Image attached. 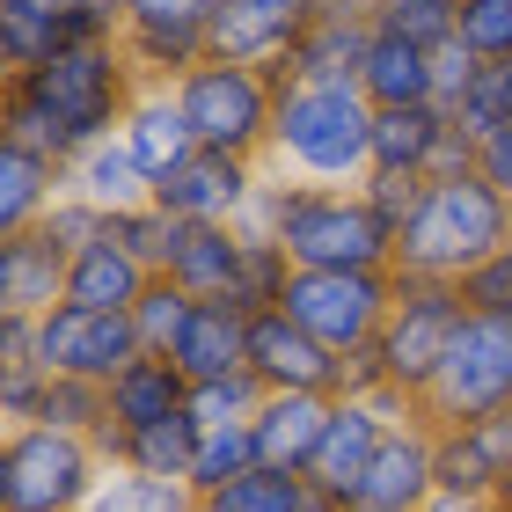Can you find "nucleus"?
<instances>
[{
  "instance_id": "f257e3e1",
  "label": "nucleus",
  "mask_w": 512,
  "mask_h": 512,
  "mask_svg": "<svg viewBox=\"0 0 512 512\" xmlns=\"http://www.w3.org/2000/svg\"><path fill=\"white\" fill-rule=\"evenodd\" d=\"M139 96H147V74L132 66L118 37H74L30 74H8L0 139H22V147H37L52 161H74L81 147L125 132Z\"/></svg>"
},
{
  "instance_id": "f03ea898",
  "label": "nucleus",
  "mask_w": 512,
  "mask_h": 512,
  "mask_svg": "<svg viewBox=\"0 0 512 512\" xmlns=\"http://www.w3.org/2000/svg\"><path fill=\"white\" fill-rule=\"evenodd\" d=\"M286 169L293 183H330L359 191L374 176V103L359 81H278V118L264 169Z\"/></svg>"
},
{
  "instance_id": "7ed1b4c3",
  "label": "nucleus",
  "mask_w": 512,
  "mask_h": 512,
  "mask_svg": "<svg viewBox=\"0 0 512 512\" xmlns=\"http://www.w3.org/2000/svg\"><path fill=\"white\" fill-rule=\"evenodd\" d=\"M512 242V198L491 191L476 169L469 176H432L417 213L395 235V271L403 278H447L461 286L483 256H498Z\"/></svg>"
},
{
  "instance_id": "20e7f679",
  "label": "nucleus",
  "mask_w": 512,
  "mask_h": 512,
  "mask_svg": "<svg viewBox=\"0 0 512 512\" xmlns=\"http://www.w3.org/2000/svg\"><path fill=\"white\" fill-rule=\"evenodd\" d=\"M271 242L293 271H395V235L366 191L271 176Z\"/></svg>"
},
{
  "instance_id": "39448f33",
  "label": "nucleus",
  "mask_w": 512,
  "mask_h": 512,
  "mask_svg": "<svg viewBox=\"0 0 512 512\" xmlns=\"http://www.w3.org/2000/svg\"><path fill=\"white\" fill-rule=\"evenodd\" d=\"M176 88L191 139L205 154H235V161H264L271 154V118H278V74L264 66H235V59H198Z\"/></svg>"
},
{
  "instance_id": "423d86ee",
  "label": "nucleus",
  "mask_w": 512,
  "mask_h": 512,
  "mask_svg": "<svg viewBox=\"0 0 512 512\" xmlns=\"http://www.w3.org/2000/svg\"><path fill=\"white\" fill-rule=\"evenodd\" d=\"M461 322H469L461 286H447V278H403V271H395V308H388L381 337H374V359H381V374H388V388L403 395V403L425 410V395H432L439 366H447V352H454Z\"/></svg>"
},
{
  "instance_id": "0eeeda50",
  "label": "nucleus",
  "mask_w": 512,
  "mask_h": 512,
  "mask_svg": "<svg viewBox=\"0 0 512 512\" xmlns=\"http://www.w3.org/2000/svg\"><path fill=\"white\" fill-rule=\"evenodd\" d=\"M103 476L110 461L81 432L22 425L0 439V512H88Z\"/></svg>"
},
{
  "instance_id": "6e6552de",
  "label": "nucleus",
  "mask_w": 512,
  "mask_h": 512,
  "mask_svg": "<svg viewBox=\"0 0 512 512\" xmlns=\"http://www.w3.org/2000/svg\"><path fill=\"white\" fill-rule=\"evenodd\" d=\"M505 410H512V322L469 315L425 395V417L432 425H491Z\"/></svg>"
},
{
  "instance_id": "1a4fd4ad",
  "label": "nucleus",
  "mask_w": 512,
  "mask_h": 512,
  "mask_svg": "<svg viewBox=\"0 0 512 512\" xmlns=\"http://www.w3.org/2000/svg\"><path fill=\"white\" fill-rule=\"evenodd\" d=\"M308 337H322L337 359L366 352L395 308V271H293L286 300H278Z\"/></svg>"
},
{
  "instance_id": "9d476101",
  "label": "nucleus",
  "mask_w": 512,
  "mask_h": 512,
  "mask_svg": "<svg viewBox=\"0 0 512 512\" xmlns=\"http://www.w3.org/2000/svg\"><path fill=\"white\" fill-rule=\"evenodd\" d=\"M125 8V52L154 88L183 81L198 59H213V15L227 0H118Z\"/></svg>"
},
{
  "instance_id": "9b49d317",
  "label": "nucleus",
  "mask_w": 512,
  "mask_h": 512,
  "mask_svg": "<svg viewBox=\"0 0 512 512\" xmlns=\"http://www.w3.org/2000/svg\"><path fill=\"white\" fill-rule=\"evenodd\" d=\"M132 359H147L132 315H96V308H52L37 315V366L59 381H96L110 388Z\"/></svg>"
},
{
  "instance_id": "f8f14e48",
  "label": "nucleus",
  "mask_w": 512,
  "mask_h": 512,
  "mask_svg": "<svg viewBox=\"0 0 512 512\" xmlns=\"http://www.w3.org/2000/svg\"><path fill=\"white\" fill-rule=\"evenodd\" d=\"M403 417H417V403H403V395H374V403L337 395L330 432H322V447H315V461H308V483H315L330 505H359V483H366V469H374L381 439L403 425Z\"/></svg>"
},
{
  "instance_id": "ddd939ff",
  "label": "nucleus",
  "mask_w": 512,
  "mask_h": 512,
  "mask_svg": "<svg viewBox=\"0 0 512 512\" xmlns=\"http://www.w3.org/2000/svg\"><path fill=\"white\" fill-rule=\"evenodd\" d=\"M271 183L264 161H235V154H191L169 183H154V205L191 227H242V213L256 205V191Z\"/></svg>"
},
{
  "instance_id": "4468645a",
  "label": "nucleus",
  "mask_w": 512,
  "mask_h": 512,
  "mask_svg": "<svg viewBox=\"0 0 512 512\" xmlns=\"http://www.w3.org/2000/svg\"><path fill=\"white\" fill-rule=\"evenodd\" d=\"M249 374L264 395H337L344 388V359L322 337H308L286 308L249 322Z\"/></svg>"
},
{
  "instance_id": "2eb2a0df",
  "label": "nucleus",
  "mask_w": 512,
  "mask_h": 512,
  "mask_svg": "<svg viewBox=\"0 0 512 512\" xmlns=\"http://www.w3.org/2000/svg\"><path fill=\"white\" fill-rule=\"evenodd\" d=\"M315 22H322V0H227L213 15V59L286 74V59L300 52V37Z\"/></svg>"
},
{
  "instance_id": "dca6fc26",
  "label": "nucleus",
  "mask_w": 512,
  "mask_h": 512,
  "mask_svg": "<svg viewBox=\"0 0 512 512\" xmlns=\"http://www.w3.org/2000/svg\"><path fill=\"white\" fill-rule=\"evenodd\" d=\"M432 491H439V425L417 410V417H403V425L381 439L374 469H366V483H359V505H374V512H417Z\"/></svg>"
},
{
  "instance_id": "f3484780",
  "label": "nucleus",
  "mask_w": 512,
  "mask_h": 512,
  "mask_svg": "<svg viewBox=\"0 0 512 512\" xmlns=\"http://www.w3.org/2000/svg\"><path fill=\"white\" fill-rule=\"evenodd\" d=\"M330 410H337V395H264L256 417H249L256 469H293V476H308L322 432H330Z\"/></svg>"
},
{
  "instance_id": "a211bd4d",
  "label": "nucleus",
  "mask_w": 512,
  "mask_h": 512,
  "mask_svg": "<svg viewBox=\"0 0 512 512\" xmlns=\"http://www.w3.org/2000/svg\"><path fill=\"white\" fill-rule=\"evenodd\" d=\"M249 322L242 308H227V300H198V315H191V330L176 337V366H183V381L191 388H213V381H242L249 374Z\"/></svg>"
},
{
  "instance_id": "6ab92c4d",
  "label": "nucleus",
  "mask_w": 512,
  "mask_h": 512,
  "mask_svg": "<svg viewBox=\"0 0 512 512\" xmlns=\"http://www.w3.org/2000/svg\"><path fill=\"white\" fill-rule=\"evenodd\" d=\"M66 256L52 235H0V315H52L66 308Z\"/></svg>"
},
{
  "instance_id": "aec40b11",
  "label": "nucleus",
  "mask_w": 512,
  "mask_h": 512,
  "mask_svg": "<svg viewBox=\"0 0 512 512\" xmlns=\"http://www.w3.org/2000/svg\"><path fill=\"white\" fill-rule=\"evenodd\" d=\"M66 191L74 198H88L96 213H139V205H154V183H147V169L132 161V147H125V132H110V139H96V147H81L74 161H66Z\"/></svg>"
},
{
  "instance_id": "412c9836",
  "label": "nucleus",
  "mask_w": 512,
  "mask_h": 512,
  "mask_svg": "<svg viewBox=\"0 0 512 512\" xmlns=\"http://www.w3.org/2000/svg\"><path fill=\"white\" fill-rule=\"evenodd\" d=\"M191 410V381H183V366L176 359H132L118 381H110V425L118 432H154V425H169V417Z\"/></svg>"
},
{
  "instance_id": "4be33fe9",
  "label": "nucleus",
  "mask_w": 512,
  "mask_h": 512,
  "mask_svg": "<svg viewBox=\"0 0 512 512\" xmlns=\"http://www.w3.org/2000/svg\"><path fill=\"white\" fill-rule=\"evenodd\" d=\"M154 286V271L139 264L125 242H96L66 264V308H96V315H132L139 293Z\"/></svg>"
},
{
  "instance_id": "5701e85b",
  "label": "nucleus",
  "mask_w": 512,
  "mask_h": 512,
  "mask_svg": "<svg viewBox=\"0 0 512 512\" xmlns=\"http://www.w3.org/2000/svg\"><path fill=\"white\" fill-rule=\"evenodd\" d=\"M66 198V161L0 139V235H30V227Z\"/></svg>"
},
{
  "instance_id": "b1692460",
  "label": "nucleus",
  "mask_w": 512,
  "mask_h": 512,
  "mask_svg": "<svg viewBox=\"0 0 512 512\" xmlns=\"http://www.w3.org/2000/svg\"><path fill=\"white\" fill-rule=\"evenodd\" d=\"M125 147H132L139 169H147V183H169L183 161L198 154V139H191V118H183L176 88H154V81H147V96H139L132 118H125Z\"/></svg>"
},
{
  "instance_id": "393cba45",
  "label": "nucleus",
  "mask_w": 512,
  "mask_h": 512,
  "mask_svg": "<svg viewBox=\"0 0 512 512\" xmlns=\"http://www.w3.org/2000/svg\"><path fill=\"white\" fill-rule=\"evenodd\" d=\"M242 256H249L242 227H191V242H183V256L169 264V278H176L191 300H227V308H235Z\"/></svg>"
},
{
  "instance_id": "a878e982",
  "label": "nucleus",
  "mask_w": 512,
  "mask_h": 512,
  "mask_svg": "<svg viewBox=\"0 0 512 512\" xmlns=\"http://www.w3.org/2000/svg\"><path fill=\"white\" fill-rule=\"evenodd\" d=\"M359 96L374 103V110L439 103V96H432V52H417V44L374 30V44H366V66H359Z\"/></svg>"
},
{
  "instance_id": "bb28decb",
  "label": "nucleus",
  "mask_w": 512,
  "mask_h": 512,
  "mask_svg": "<svg viewBox=\"0 0 512 512\" xmlns=\"http://www.w3.org/2000/svg\"><path fill=\"white\" fill-rule=\"evenodd\" d=\"M198 512H344V505H330L308 476H293V469H249V476L227 483V491L198 498Z\"/></svg>"
},
{
  "instance_id": "cd10ccee",
  "label": "nucleus",
  "mask_w": 512,
  "mask_h": 512,
  "mask_svg": "<svg viewBox=\"0 0 512 512\" xmlns=\"http://www.w3.org/2000/svg\"><path fill=\"white\" fill-rule=\"evenodd\" d=\"M505 461L491 447V425H439V491L454 498H498Z\"/></svg>"
},
{
  "instance_id": "c85d7f7f",
  "label": "nucleus",
  "mask_w": 512,
  "mask_h": 512,
  "mask_svg": "<svg viewBox=\"0 0 512 512\" xmlns=\"http://www.w3.org/2000/svg\"><path fill=\"white\" fill-rule=\"evenodd\" d=\"M366 44H374V30H359V22H315L278 81H359Z\"/></svg>"
},
{
  "instance_id": "c756f323",
  "label": "nucleus",
  "mask_w": 512,
  "mask_h": 512,
  "mask_svg": "<svg viewBox=\"0 0 512 512\" xmlns=\"http://www.w3.org/2000/svg\"><path fill=\"white\" fill-rule=\"evenodd\" d=\"M110 242H125L154 278H169V264L183 256V242H191V220L161 213V205H139V213H118V220H110Z\"/></svg>"
},
{
  "instance_id": "7c9ffc66",
  "label": "nucleus",
  "mask_w": 512,
  "mask_h": 512,
  "mask_svg": "<svg viewBox=\"0 0 512 512\" xmlns=\"http://www.w3.org/2000/svg\"><path fill=\"white\" fill-rule=\"evenodd\" d=\"M88 512H198L191 483H169V476H139V469H110L96 483Z\"/></svg>"
},
{
  "instance_id": "2f4dec72",
  "label": "nucleus",
  "mask_w": 512,
  "mask_h": 512,
  "mask_svg": "<svg viewBox=\"0 0 512 512\" xmlns=\"http://www.w3.org/2000/svg\"><path fill=\"white\" fill-rule=\"evenodd\" d=\"M125 469H139V476H169V483H191V469H198V425H191V410L169 417V425H154V432H132Z\"/></svg>"
},
{
  "instance_id": "473e14b6",
  "label": "nucleus",
  "mask_w": 512,
  "mask_h": 512,
  "mask_svg": "<svg viewBox=\"0 0 512 512\" xmlns=\"http://www.w3.org/2000/svg\"><path fill=\"white\" fill-rule=\"evenodd\" d=\"M374 30L417 44V52H439V44H454V30H461V0H381Z\"/></svg>"
},
{
  "instance_id": "72a5a7b5",
  "label": "nucleus",
  "mask_w": 512,
  "mask_h": 512,
  "mask_svg": "<svg viewBox=\"0 0 512 512\" xmlns=\"http://www.w3.org/2000/svg\"><path fill=\"white\" fill-rule=\"evenodd\" d=\"M447 118H454L461 139H476V147H483L491 132H505V125H512V66H476L469 96H461Z\"/></svg>"
},
{
  "instance_id": "f704fd0d",
  "label": "nucleus",
  "mask_w": 512,
  "mask_h": 512,
  "mask_svg": "<svg viewBox=\"0 0 512 512\" xmlns=\"http://www.w3.org/2000/svg\"><path fill=\"white\" fill-rule=\"evenodd\" d=\"M191 315H198V300L183 293L176 278H154V286L139 293V308H132V330H139V344H147V352L169 359V352H176V337L191 330Z\"/></svg>"
},
{
  "instance_id": "c9c22d12",
  "label": "nucleus",
  "mask_w": 512,
  "mask_h": 512,
  "mask_svg": "<svg viewBox=\"0 0 512 512\" xmlns=\"http://www.w3.org/2000/svg\"><path fill=\"white\" fill-rule=\"evenodd\" d=\"M249 469H256V439H249V425H213V432H198V469H191V491H198V498L227 491V483L249 476Z\"/></svg>"
},
{
  "instance_id": "e433bc0d",
  "label": "nucleus",
  "mask_w": 512,
  "mask_h": 512,
  "mask_svg": "<svg viewBox=\"0 0 512 512\" xmlns=\"http://www.w3.org/2000/svg\"><path fill=\"white\" fill-rule=\"evenodd\" d=\"M8 8H30L37 22L74 44V37H125V8L118 0H8Z\"/></svg>"
},
{
  "instance_id": "4c0bfd02",
  "label": "nucleus",
  "mask_w": 512,
  "mask_h": 512,
  "mask_svg": "<svg viewBox=\"0 0 512 512\" xmlns=\"http://www.w3.org/2000/svg\"><path fill=\"white\" fill-rule=\"evenodd\" d=\"M483 66H512V0H461V30H454Z\"/></svg>"
},
{
  "instance_id": "58836bf2",
  "label": "nucleus",
  "mask_w": 512,
  "mask_h": 512,
  "mask_svg": "<svg viewBox=\"0 0 512 512\" xmlns=\"http://www.w3.org/2000/svg\"><path fill=\"white\" fill-rule=\"evenodd\" d=\"M256 403H264L256 374H242V381H213V388H191V425H198V432H213V425H249Z\"/></svg>"
},
{
  "instance_id": "ea45409f",
  "label": "nucleus",
  "mask_w": 512,
  "mask_h": 512,
  "mask_svg": "<svg viewBox=\"0 0 512 512\" xmlns=\"http://www.w3.org/2000/svg\"><path fill=\"white\" fill-rule=\"evenodd\" d=\"M37 235H52V242H59L66 256H81V249L110 242V213H96V205H88V198H74V191H66V198L52 205V213L37 220Z\"/></svg>"
},
{
  "instance_id": "a19ab883",
  "label": "nucleus",
  "mask_w": 512,
  "mask_h": 512,
  "mask_svg": "<svg viewBox=\"0 0 512 512\" xmlns=\"http://www.w3.org/2000/svg\"><path fill=\"white\" fill-rule=\"evenodd\" d=\"M461 308H469V315H498V322H512V242H505L498 256H483V264L461 278Z\"/></svg>"
},
{
  "instance_id": "79ce46f5",
  "label": "nucleus",
  "mask_w": 512,
  "mask_h": 512,
  "mask_svg": "<svg viewBox=\"0 0 512 512\" xmlns=\"http://www.w3.org/2000/svg\"><path fill=\"white\" fill-rule=\"evenodd\" d=\"M425 183H432V176H388V169H374V176L359 183V191H366V205H374V213L388 220V235H403V220L417 213V198H425Z\"/></svg>"
},
{
  "instance_id": "37998d69",
  "label": "nucleus",
  "mask_w": 512,
  "mask_h": 512,
  "mask_svg": "<svg viewBox=\"0 0 512 512\" xmlns=\"http://www.w3.org/2000/svg\"><path fill=\"white\" fill-rule=\"evenodd\" d=\"M476 52H469V44H439V52H432V96H439V110H454L461 96H469V81H476Z\"/></svg>"
},
{
  "instance_id": "c03bdc74",
  "label": "nucleus",
  "mask_w": 512,
  "mask_h": 512,
  "mask_svg": "<svg viewBox=\"0 0 512 512\" xmlns=\"http://www.w3.org/2000/svg\"><path fill=\"white\" fill-rule=\"evenodd\" d=\"M37 366V315H0V374Z\"/></svg>"
},
{
  "instance_id": "a18cd8bd",
  "label": "nucleus",
  "mask_w": 512,
  "mask_h": 512,
  "mask_svg": "<svg viewBox=\"0 0 512 512\" xmlns=\"http://www.w3.org/2000/svg\"><path fill=\"white\" fill-rule=\"evenodd\" d=\"M476 176L491 183V191H505V198H512V125H505V132H491V139L476 147Z\"/></svg>"
},
{
  "instance_id": "49530a36",
  "label": "nucleus",
  "mask_w": 512,
  "mask_h": 512,
  "mask_svg": "<svg viewBox=\"0 0 512 512\" xmlns=\"http://www.w3.org/2000/svg\"><path fill=\"white\" fill-rule=\"evenodd\" d=\"M381 0H322V22H359V30H374Z\"/></svg>"
},
{
  "instance_id": "de8ad7c7",
  "label": "nucleus",
  "mask_w": 512,
  "mask_h": 512,
  "mask_svg": "<svg viewBox=\"0 0 512 512\" xmlns=\"http://www.w3.org/2000/svg\"><path fill=\"white\" fill-rule=\"evenodd\" d=\"M417 512H498V505H491V498H454V491H432Z\"/></svg>"
},
{
  "instance_id": "09e8293b",
  "label": "nucleus",
  "mask_w": 512,
  "mask_h": 512,
  "mask_svg": "<svg viewBox=\"0 0 512 512\" xmlns=\"http://www.w3.org/2000/svg\"><path fill=\"white\" fill-rule=\"evenodd\" d=\"M491 447H498V461H505V476H512V410H505V417H491Z\"/></svg>"
},
{
  "instance_id": "8fccbe9b",
  "label": "nucleus",
  "mask_w": 512,
  "mask_h": 512,
  "mask_svg": "<svg viewBox=\"0 0 512 512\" xmlns=\"http://www.w3.org/2000/svg\"><path fill=\"white\" fill-rule=\"evenodd\" d=\"M491 505H498V512H512V476L498 483V498H491Z\"/></svg>"
},
{
  "instance_id": "3c124183",
  "label": "nucleus",
  "mask_w": 512,
  "mask_h": 512,
  "mask_svg": "<svg viewBox=\"0 0 512 512\" xmlns=\"http://www.w3.org/2000/svg\"><path fill=\"white\" fill-rule=\"evenodd\" d=\"M344 512H374V505H344Z\"/></svg>"
}]
</instances>
